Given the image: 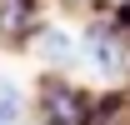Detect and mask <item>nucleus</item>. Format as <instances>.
Listing matches in <instances>:
<instances>
[{
  "mask_svg": "<svg viewBox=\"0 0 130 125\" xmlns=\"http://www.w3.org/2000/svg\"><path fill=\"white\" fill-rule=\"evenodd\" d=\"M100 90L80 75H35L30 85V120L35 125H90Z\"/></svg>",
  "mask_w": 130,
  "mask_h": 125,
  "instance_id": "f257e3e1",
  "label": "nucleus"
},
{
  "mask_svg": "<svg viewBox=\"0 0 130 125\" xmlns=\"http://www.w3.org/2000/svg\"><path fill=\"white\" fill-rule=\"evenodd\" d=\"M80 75L95 90H120L130 85V45L105 15L80 20Z\"/></svg>",
  "mask_w": 130,
  "mask_h": 125,
  "instance_id": "f03ea898",
  "label": "nucleus"
},
{
  "mask_svg": "<svg viewBox=\"0 0 130 125\" xmlns=\"http://www.w3.org/2000/svg\"><path fill=\"white\" fill-rule=\"evenodd\" d=\"M25 55H30V65L40 75H80V20L50 15Z\"/></svg>",
  "mask_w": 130,
  "mask_h": 125,
  "instance_id": "7ed1b4c3",
  "label": "nucleus"
},
{
  "mask_svg": "<svg viewBox=\"0 0 130 125\" xmlns=\"http://www.w3.org/2000/svg\"><path fill=\"white\" fill-rule=\"evenodd\" d=\"M50 15H55V0H0V50L25 55Z\"/></svg>",
  "mask_w": 130,
  "mask_h": 125,
  "instance_id": "20e7f679",
  "label": "nucleus"
},
{
  "mask_svg": "<svg viewBox=\"0 0 130 125\" xmlns=\"http://www.w3.org/2000/svg\"><path fill=\"white\" fill-rule=\"evenodd\" d=\"M25 120H30V85L0 70V125H25Z\"/></svg>",
  "mask_w": 130,
  "mask_h": 125,
  "instance_id": "39448f33",
  "label": "nucleus"
},
{
  "mask_svg": "<svg viewBox=\"0 0 130 125\" xmlns=\"http://www.w3.org/2000/svg\"><path fill=\"white\" fill-rule=\"evenodd\" d=\"M25 125H35V120H25Z\"/></svg>",
  "mask_w": 130,
  "mask_h": 125,
  "instance_id": "423d86ee",
  "label": "nucleus"
}]
</instances>
